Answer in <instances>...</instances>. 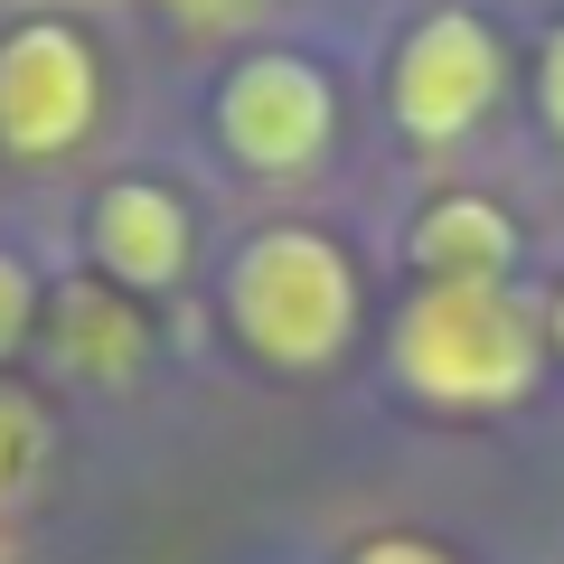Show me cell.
<instances>
[{
    "label": "cell",
    "instance_id": "obj_1",
    "mask_svg": "<svg viewBox=\"0 0 564 564\" xmlns=\"http://www.w3.org/2000/svg\"><path fill=\"white\" fill-rule=\"evenodd\" d=\"M545 311L518 282H414L386 329V367L414 404L443 414H508L545 377Z\"/></svg>",
    "mask_w": 564,
    "mask_h": 564
},
{
    "label": "cell",
    "instance_id": "obj_2",
    "mask_svg": "<svg viewBox=\"0 0 564 564\" xmlns=\"http://www.w3.org/2000/svg\"><path fill=\"white\" fill-rule=\"evenodd\" d=\"M236 348L273 377H321L358 339V254L329 226H254L217 273Z\"/></svg>",
    "mask_w": 564,
    "mask_h": 564
},
{
    "label": "cell",
    "instance_id": "obj_3",
    "mask_svg": "<svg viewBox=\"0 0 564 564\" xmlns=\"http://www.w3.org/2000/svg\"><path fill=\"white\" fill-rule=\"evenodd\" d=\"M104 122V47L66 10H29L0 29V161L57 170Z\"/></svg>",
    "mask_w": 564,
    "mask_h": 564
},
{
    "label": "cell",
    "instance_id": "obj_4",
    "mask_svg": "<svg viewBox=\"0 0 564 564\" xmlns=\"http://www.w3.org/2000/svg\"><path fill=\"white\" fill-rule=\"evenodd\" d=\"M207 122L245 180H311L339 141V85L302 47H245L207 95Z\"/></svg>",
    "mask_w": 564,
    "mask_h": 564
},
{
    "label": "cell",
    "instance_id": "obj_5",
    "mask_svg": "<svg viewBox=\"0 0 564 564\" xmlns=\"http://www.w3.org/2000/svg\"><path fill=\"white\" fill-rule=\"evenodd\" d=\"M508 95V39L480 10H423L386 57V122L414 151H462Z\"/></svg>",
    "mask_w": 564,
    "mask_h": 564
},
{
    "label": "cell",
    "instance_id": "obj_6",
    "mask_svg": "<svg viewBox=\"0 0 564 564\" xmlns=\"http://www.w3.org/2000/svg\"><path fill=\"white\" fill-rule=\"evenodd\" d=\"M198 263V217L170 180L132 170V180H104L85 198V273H104L132 302H170Z\"/></svg>",
    "mask_w": 564,
    "mask_h": 564
},
{
    "label": "cell",
    "instance_id": "obj_7",
    "mask_svg": "<svg viewBox=\"0 0 564 564\" xmlns=\"http://www.w3.org/2000/svg\"><path fill=\"white\" fill-rule=\"evenodd\" d=\"M47 348H57V367L76 386H122L151 358V321H141V302L113 292L104 273H76V282L47 292Z\"/></svg>",
    "mask_w": 564,
    "mask_h": 564
},
{
    "label": "cell",
    "instance_id": "obj_8",
    "mask_svg": "<svg viewBox=\"0 0 564 564\" xmlns=\"http://www.w3.org/2000/svg\"><path fill=\"white\" fill-rule=\"evenodd\" d=\"M518 217L480 188H443V198H423V217L404 226V263L414 282H508L518 273Z\"/></svg>",
    "mask_w": 564,
    "mask_h": 564
},
{
    "label": "cell",
    "instance_id": "obj_9",
    "mask_svg": "<svg viewBox=\"0 0 564 564\" xmlns=\"http://www.w3.org/2000/svg\"><path fill=\"white\" fill-rule=\"evenodd\" d=\"M47 443H57V423H47V404L29 395V386H10L0 377V518L39 489V470H47Z\"/></svg>",
    "mask_w": 564,
    "mask_h": 564
},
{
    "label": "cell",
    "instance_id": "obj_10",
    "mask_svg": "<svg viewBox=\"0 0 564 564\" xmlns=\"http://www.w3.org/2000/svg\"><path fill=\"white\" fill-rule=\"evenodd\" d=\"M39 339H47V282L29 273L20 245H0V367L29 358Z\"/></svg>",
    "mask_w": 564,
    "mask_h": 564
},
{
    "label": "cell",
    "instance_id": "obj_11",
    "mask_svg": "<svg viewBox=\"0 0 564 564\" xmlns=\"http://www.w3.org/2000/svg\"><path fill=\"white\" fill-rule=\"evenodd\" d=\"M273 0H161V20L188 29V39H245Z\"/></svg>",
    "mask_w": 564,
    "mask_h": 564
},
{
    "label": "cell",
    "instance_id": "obj_12",
    "mask_svg": "<svg viewBox=\"0 0 564 564\" xmlns=\"http://www.w3.org/2000/svg\"><path fill=\"white\" fill-rule=\"evenodd\" d=\"M348 564H462V555L433 545V536H414V527H386V536H358V545H348Z\"/></svg>",
    "mask_w": 564,
    "mask_h": 564
},
{
    "label": "cell",
    "instance_id": "obj_13",
    "mask_svg": "<svg viewBox=\"0 0 564 564\" xmlns=\"http://www.w3.org/2000/svg\"><path fill=\"white\" fill-rule=\"evenodd\" d=\"M536 122L564 141V20L545 29V47H536Z\"/></svg>",
    "mask_w": 564,
    "mask_h": 564
},
{
    "label": "cell",
    "instance_id": "obj_14",
    "mask_svg": "<svg viewBox=\"0 0 564 564\" xmlns=\"http://www.w3.org/2000/svg\"><path fill=\"white\" fill-rule=\"evenodd\" d=\"M545 339H555V348H564V292H555V311H545Z\"/></svg>",
    "mask_w": 564,
    "mask_h": 564
}]
</instances>
